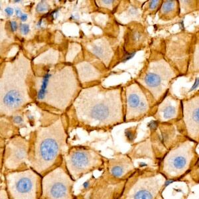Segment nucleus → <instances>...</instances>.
<instances>
[{
    "label": "nucleus",
    "mask_w": 199,
    "mask_h": 199,
    "mask_svg": "<svg viewBox=\"0 0 199 199\" xmlns=\"http://www.w3.org/2000/svg\"><path fill=\"white\" fill-rule=\"evenodd\" d=\"M75 108L80 121L92 126H104L122 121L121 89L108 90L96 86L83 90Z\"/></svg>",
    "instance_id": "1"
},
{
    "label": "nucleus",
    "mask_w": 199,
    "mask_h": 199,
    "mask_svg": "<svg viewBox=\"0 0 199 199\" xmlns=\"http://www.w3.org/2000/svg\"><path fill=\"white\" fill-rule=\"evenodd\" d=\"M30 70V61L22 55L7 64L1 78L2 114L11 115L29 101L26 80Z\"/></svg>",
    "instance_id": "2"
},
{
    "label": "nucleus",
    "mask_w": 199,
    "mask_h": 199,
    "mask_svg": "<svg viewBox=\"0 0 199 199\" xmlns=\"http://www.w3.org/2000/svg\"><path fill=\"white\" fill-rule=\"evenodd\" d=\"M38 84V100L60 109L69 105L78 86L74 70L70 66L47 71L40 77Z\"/></svg>",
    "instance_id": "3"
},
{
    "label": "nucleus",
    "mask_w": 199,
    "mask_h": 199,
    "mask_svg": "<svg viewBox=\"0 0 199 199\" xmlns=\"http://www.w3.org/2000/svg\"><path fill=\"white\" fill-rule=\"evenodd\" d=\"M65 136L61 119L48 127L39 129L35 143L33 162L34 169L38 172H44L55 164Z\"/></svg>",
    "instance_id": "4"
},
{
    "label": "nucleus",
    "mask_w": 199,
    "mask_h": 199,
    "mask_svg": "<svg viewBox=\"0 0 199 199\" xmlns=\"http://www.w3.org/2000/svg\"><path fill=\"white\" fill-rule=\"evenodd\" d=\"M181 74L166 60L162 53L149 62L141 73L139 82L151 94L156 103H159L167 94L172 81Z\"/></svg>",
    "instance_id": "5"
},
{
    "label": "nucleus",
    "mask_w": 199,
    "mask_h": 199,
    "mask_svg": "<svg viewBox=\"0 0 199 199\" xmlns=\"http://www.w3.org/2000/svg\"><path fill=\"white\" fill-rule=\"evenodd\" d=\"M194 35L181 32L167 39L165 58L181 75L188 72L191 57Z\"/></svg>",
    "instance_id": "6"
},
{
    "label": "nucleus",
    "mask_w": 199,
    "mask_h": 199,
    "mask_svg": "<svg viewBox=\"0 0 199 199\" xmlns=\"http://www.w3.org/2000/svg\"><path fill=\"white\" fill-rule=\"evenodd\" d=\"M39 176L31 170L15 172L6 176L11 199H36Z\"/></svg>",
    "instance_id": "7"
},
{
    "label": "nucleus",
    "mask_w": 199,
    "mask_h": 199,
    "mask_svg": "<svg viewBox=\"0 0 199 199\" xmlns=\"http://www.w3.org/2000/svg\"><path fill=\"white\" fill-rule=\"evenodd\" d=\"M72 181L62 169L57 168L45 177L43 195L46 199H71Z\"/></svg>",
    "instance_id": "8"
},
{
    "label": "nucleus",
    "mask_w": 199,
    "mask_h": 199,
    "mask_svg": "<svg viewBox=\"0 0 199 199\" xmlns=\"http://www.w3.org/2000/svg\"><path fill=\"white\" fill-rule=\"evenodd\" d=\"M125 98V119L127 120L141 118L149 112L150 108L149 100L138 83H133L127 87Z\"/></svg>",
    "instance_id": "9"
},
{
    "label": "nucleus",
    "mask_w": 199,
    "mask_h": 199,
    "mask_svg": "<svg viewBox=\"0 0 199 199\" xmlns=\"http://www.w3.org/2000/svg\"><path fill=\"white\" fill-rule=\"evenodd\" d=\"M192 140H187L167 154L165 160V168L171 175H180L184 172L191 159L194 149Z\"/></svg>",
    "instance_id": "10"
},
{
    "label": "nucleus",
    "mask_w": 199,
    "mask_h": 199,
    "mask_svg": "<svg viewBox=\"0 0 199 199\" xmlns=\"http://www.w3.org/2000/svg\"><path fill=\"white\" fill-rule=\"evenodd\" d=\"M182 116L187 135L191 140H199V93L182 101Z\"/></svg>",
    "instance_id": "11"
},
{
    "label": "nucleus",
    "mask_w": 199,
    "mask_h": 199,
    "mask_svg": "<svg viewBox=\"0 0 199 199\" xmlns=\"http://www.w3.org/2000/svg\"><path fill=\"white\" fill-rule=\"evenodd\" d=\"M155 116L156 119L161 122L179 120L182 116V100L167 93L158 104Z\"/></svg>",
    "instance_id": "12"
},
{
    "label": "nucleus",
    "mask_w": 199,
    "mask_h": 199,
    "mask_svg": "<svg viewBox=\"0 0 199 199\" xmlns=\"http://www.w3.org/2000/svg\"><path fill=\"white\" fill-rule=\"evenodd\" d=\"M97 161V157L93 151L79 149L71 153L67 159V165L71 172L80 174L91 169Z\"/></svg>",
    "instance_id": "13"
},
{
    "label": "nucleus",
    "mask_w": 199,
    "mask_h": 199,
    "mask_svg": "<svg viewBox=\"0 0 199 199\" xmlns=\"http://www.w3.org/2000/svg\"><path fill=\"white\" fill-rule=\"evenodd\" d=\"M180 15L179 1H163L159 10V17L163 21L174 19Z\"/></svg>",
    "instance_id": "14"
},
{
    "label": "nucleus",
    "mask_w": 199,
    "mask_h": 199,
    "mask_svg": "<svg viewBox=\"0 0 199 199\" xmlns=\"http://www.w3.org/2000/svg\"><path fill=\"white\" fill-rule=\"evenodd\" d=\"M90 46V51L103 62H108L111 60L112 52L108 42L104 40H98L94 41Z\"/></svg>",
    "instance_id": "15"
},
{
    "label": "nucleus",
    "mask_w": 199,
    "mask_h": 199,
    "mask_svg": "<svg viewBox=\"0 0 199 199\" xmlns=\"http://www.w3.org/2000/svg\"><path fill=\"white\" fill-rule=\"evenodd\" d=\"M188 72H199V31L194 35L191 57Z\"/></svg>",
    "instance_id": "16"
},
{
    "label": "nucleus",
    "mask_w": 199,
    "mask_h": 199,
    "mask_svg": "<svg viewBox=\"0 0 199 199\" xmlns=\"http://www.w3.org/2000/svg\"><path fill=\"white\" fill-rule=\"evenodd\" d=\"M76 68H78L79 77L83 82L96 79L99 76L98 71L94 66L86 62L78 65Z\"/></svg>",
    "instance_id": "17"
},
{
    "label": "nucleus",
    "mask_w": 199,
    "mask_h": 199,
    "mask_svg": "<svg viewBox=\"0 0 199 199\" xmlns=\"http://www.w3.org/2000/svg\"><path fill=\"white\" fill-rule=\"evenodd\" d=\"M26 149H27V148H26V145L25 143L22 144V146L16 145V146L13 147L11 151L12 153L10 154V157L9 158V161H10L13 158V159L11 163H13V160L15 163H17L19 164L22 163V161L25 160V158H26V154H27V150Z\"/></svg>",
    "instance_id": "18"
},
{
    "label": "nucleus",
    "mask_w": 199,
    "mask_h": 199,
    "mask_svg": "<svg viewBox=\"0 0 199 199\" xmlns=\"http://www.w3.org/2000/svg\"><path fill=\"white\" fill-rule=\"evenodd\" d=\"M154 194L148 188H141L135 191L133 199H153Z\"/></svg>",
    "instance_id": "19"
},
{
    "label": "nucleus",
    "mask_w": 199,
    "mask_h": 199,
    "mask_svg": "<svg viewBox=\"0 0 199 199\" xmlns=\"http://www.w3.org/2000/svg\"><path fill=\"white\" fill-rule=\"evenodd\" d=\"M124 168L119 165H116L111 170L112 174L116 177H119L122 176V175L124 174Z\"/></svg>",
    "instance_id": "20"
},
{
    "label": "nucleus",
    "mask_w": 199,
    "mask_h": 199,
    "mask_svg": "<svg viewBox=\"0 0 199 199\" xmlns=\"http://www.w3.org/2000/svg\"><path fill=\"white\" fill-rule=\"evenodd\" d=\"M48 6L46 3V2H41L38 4L37 7H36V11L37 12H44L48 9Z\"/></svg>",
    "instance_id": "21"
},
{
    "label": "nucleus",
    "mask_w": 199,
    "mask_h": 199,
    "mask_svg": "<svg viewBox=\"0 0 199 199\" xmlns=\"http://www.w3.org/2000/svg\"><path fill=\"white\" fill-rule=\"evenodd\" d=\"M20 29L23 34H27L29 31V26L27 24H22L20 26Z\"/></svg>",
    "instance_id": "22"
},
{
    "label": "nucleus",
    "mask_w": 199,
    "mask_h": 199,
    "mask_svg": "<svg viewBox=\"0 0 199 199\" xmlns=\"http://www.w3.org/2000/svg\"><path fill=\"white\" fill-rule=\"evenodd\" d=\"M11 29H12V31H16V29H17V23L15 22H12L11 23Z\"/></svg>",
    "instance_id": "23"
},
{
    "label": "nucleus",
    "mask_w": 199,
    "mask_h": 199,
    "mask_svg": "<svg viewBox=\"0 0 199 199\" xmlns=\"http://www.w3.org/2000/svg\"><path fill=\"white\" fill-rule=\"evenodd\" d=\"M6 12L8 15H12L13 13V9L10 7H7L6 9Z\"/></svg>",
    "instance_id": "24"
},
{
    "label": "nucleus",
    "mask_w": 199,
    "mask_h": 199,
    "mask_svg": "<svg viewBox=\"0 0 199 199\" xmlns=\"http://www.w3.org/2000/svg\"><path fill=\"white\" fill-rule=\"evenodd\" d=\"M14 122H16L17 124H20L22 122V118L20 116H17L14 118Z\"/></svg>",
    "instance_id": "25"
},
{
    "label": "nucleus",
    "mask_w": 199,
    "mask_h": 199,
    "mask_svg": "<svg viewBox=\"0 0 199 199\" xmlns=\"http://www.w3.org/2000/svg\"><path fill=\"white\" fill-rule=\"evenodd\" d=\"M173 182H174V181H173V180H167V181L165 182V187L168 186L169 185H170V184H171V183Z\"/></svg>",
    "instance_id": "26"
},
{
    "label": "nucleus",
    "mask_w": 199,
    "mask_h": 199,
    "mask_svg": "<svg viewBox=\"0 0 199 199\" xmlns=\"http://www.w3.org/2000/svg\"><path fill=\"white\" fill-rule=\"evenodd\" d=\"M21 19H22V21H25L27 19V15L26 14H22V16H21Z\"/></svg>",
    "instance_id": "27"
},
{
    "label": "nucleus",
    "mask_w": 199,
    "mask_h": 199,
    "mask_svg": "<svg viewBox=\"0 0 199 199\" xmlns=\"http://www.w3.org/2000/svg\"><path fill=\"white\" fill-rule=\"evenodd\" d=\"M102 2H103L104 4L109 5V4H111L112 3H113L114 2H113V1H102Z\"/></svg>",
    "instance_id": "28"
},
{
    "label": "nucleus",
    "mask_w": 199,
    "mask_h": 199,
    "mask_svg": "<svg viewBox=\"0 0 199 199\" xmlns=\"http://www.w3.org/2000/svg\"><path fill=\"white\" fill-rule=\"evenodd\" d=\"M1 198L2 199H7V196L6 195H5V194H2Z\"/></svg>",
    "instance_id": "29"
},
{
    "label": "nucleus",
    "mask_w": 199,
    "mask_h": 199,
    "mask_svg": "<svg viewBox=\"0 0 199 199\" xmlns=\"http://www.w3.org/2000/svg\"><path fill=\"white\" fill-rule=\"evenodd\" d=\"M16 14H17V15H19L21 14V12H20V10H19V9H16Z\"/></svg>",
    "instance_id": "30"
},
{
    "label": "nucleus",
    "mask_w": 199,
    "mask_h": 199,
    "mask_svg": "<svg viewBox=\"0 0 199 199\" xmlns=\"http://www.w3.org/2000/svg\"><path fill=\"white\" fill-rule=\"evenodd\" d=\"M84 187H85V188H86L88 186V182H85L84 183Z\"/></svg>",
    "instance_id": "31"
}]
</instances>
